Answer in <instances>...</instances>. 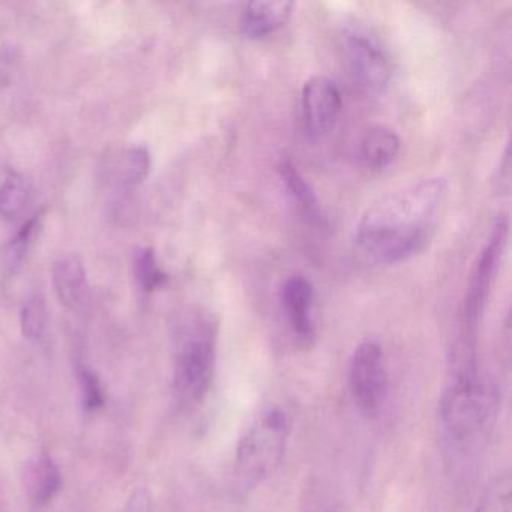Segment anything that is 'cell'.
<instances>
[{"instance_id": "obj_1", "label": "cell", "mask_w": 512, "mask_h": 512, "mask_svg": "<svg viewBox=\"0 0 512 512\" xmlns=\"http://www.w3.org/2000/svg\"><path fill=\"white\" fill-rule=\"evenodd\" d=\"M448 194V179L431 176L383 197L356 227L359 250L368 259L388 265L422 253L436 235Z\"/></svg>"}, {"instance_id": "obj_2", "label": "cell", "mask_w": 512, "mask_h": 512, "mask_svg": "<svg viewBox=\"0 0 512 512\" xmlns=\"http://www.w3.org/2000/svg\"><path fill=\"white\" fill-rule=\"evenodd\" d=\"M494 389L475 374H464L440 401V422L455 445H473L487 433L496 415Z\"/></svg>"}, {"instance_id": "obj_3", "label": "cell", "mask_w": 512, "mask_h": 512, "mask_svg": "<svg viewBox=\"0 0 512 512\" xmlns=\"http://www.w3.org/2000/svg\"><path fill=\"white\" fill-rule=\"evenodd\" d=\"M290 419L281 409H269L251 425L236 449V464L245 481L271 478L283 460L289 442Z\"/></svg>"}, {"instance_id": "obj_4", "label": "cell", "mask_w": 512, "mask_h": 512, "mask_svg": "<svg viewBox=\"0 0 512 512\" xmlns=\"http://www.w3.org/2000/svg\"><path fill=\"white\" fill-rule=\"evenodd\" d=\"M215 346V328L209 320H196L185 332L175 367V392L181 403H200L208 394L214 377Z\"/></svg>"}, {"instance_id": "obj_5", "label": "cell", "mask_w": 512, "mask_h": 512, "mask_svg": "<svg viewBox=\"0 0 512 512\" xmlns=\"http://www.w3.org/2000/svg\"><path fill=\"white\" fill-rule=\"evenodd\" d=\"M508 229V218L506 215H499L491 227L487 244L482 248L481 256L476 262L475 271L470 278L469 290H467L466 304H464V322L469 331L475 329L484 313L488 295L496 281L500 262H502L503 251L508 241Z\"/></svg>"}, {"instance_id": "obj_6", "label": "cell", "mask_w": 512, "mask_h": 512, "mask_svg": "<svg viewBox=\"0 0 512 512\" xmlns=\"http://www.w3.org/2000/svg\"><path fill=\"white\" fill-rule=\"evenodd\" d=\"M349 380L356 404L364 412H377L388 394V370L382 347L376 341H364L356 347Z\"/></svg>"}, {"instance_id": "obj_7", "label": "cell", "mask_w": 512, "mask_h": 512, "mask_svg": "<svg viewBox=\"0 0 512 512\" xmlns=\"http://www.w3.org/2000/svg\"><path fill=\"white\" fill-rule=\"evenodd\" d=\"M343 109L340 89L325 76H314L302 89V119L313 139H322L334 130Z\"/></svg>"}, {"instance_id": "obj_8", "label": "cell", "mask_w": 512, "mask_h": 512, "mask_svg": "<svg viewBox=\"0 0 512 512\" xmlns=\"http://www.w3.org/2000/svg\"><path fill=\"white\" fill-rule=\"evenodd\" d=\"M347 55L358 85L367 94L382 95L391 80V64L382 49L365 35L347 37Z\"/></svg>"}, {"instance_id": "obj_9", "label": "cell", "mask_w": 512, "mask_h": 512, "mask_svg": "<svg viewBox=\"0 0 512 512\" xmlns=\"http://www.w3.org/2000/svg\"><path fill=\"white\" fill-rule=\"evenodd\" d=\"M314 302V287L304 275H293L283 286V305L289 316L293 332L301 340H311L314 323L311 308Z\"/></svg>"}, {"instance_id": "obj_10", "label": "cell", "mask_w": 512, "mask_h": 512, "mask_svg": "<svg viewBox=\"0 0 512 512\" xmlns=\"http://www.w3.org/2000/svg\"><path fill=\"white\" fill-rule=\"evenodd\" d=\"M293 4L287 0L251 2L242 16V29L250 38H265L286 25Z\"/></svg>"}, {"instance_id": "obj_11", "label": "cell", "mask_w": 512, "mask_h": 512, "mask_svg": "<svg viewBox=\"0 0 512 512\" xmlns=\"http://www.w3.org/2000/svg\"><path fill=\"white\" fill-rule=\"evenodd\" d=\"M53 286L62 304L77 308L85 301L88 292L85 266L74 254L61 257L53 265Z\"/></svg>"}, {"instance_id": "obj_12", "label": "cell", "mask_w": 512, "mask_h": 512, "mask_svg": "<svg viewBox=\"0 0 512 512\" xmlns=\"http://www.w3.org/2000/svg\"><path fill=\"white\" fill-rule=\"evenodd\" d=\"M26 493L37 506H46L55 499L62 487L61 470L49 455L29 464L25 473Z\"/></svg>"}, {"instance_id": "obj_13", "label": "cell", "mask_w": 512, "mask_h": 512, "mask_svg": "<svg viewBox=\"0 0 512 512\" xmlns=\"http://www.w3.org/2000/svg\"><path fill=\"white\" fill-rule=\"evenodd\" d=\"M400 137L386 127H373L365 133L361 142V155L364 164L373 170H383L391 166L400 152Z\"/></svg>"}, {"instance_id": "obj_14", "label": "cell", "mask_w": 512, "mask_h": 512, "mask_svg": "<svg viewBox=\"0 0 512 512\" xmlns=\"http://www.w3.org/2000/svg\"><path fill=\"white\" fill-rule=\"evenodd\" d=\"M280 173L290 196L295 199V202H298L302 211L317 217L319 215V202H317L316 193H314L310 182L299 172L298 167L290 160H283L280 164Z\"/></svg>"}, {"instance_id": "obj_15", "label": "cell", "mask_w": 512, "mask_h": 512, "mask_svg": "<svg viewBox=\"0 0 512 512\" xmlns=\"http://www.w3.org/2000/svg\"><path fill=\"white\" fill-rule=\"evenodd\" d=\"M41 215L32 217L25 226L17 233L16 238L7 245V248L2 254V265H4V272L11 277L16 275L19 269L22 268L23 260L31 248L32 241H34L35 233L40 229Z\"/></svg>"}, {"instance_id": "obj_16", "label": "cell", "mask_w": 512, "mask_h": 512, "mask_svg": "<svg viewBox=\"0 0 512 512\" xmlns=\"http://www.w3.org/2000/svg\"><path fill=\"white\" fill-rule=\"evenodd\" d=\"M31 199V185L19 173H10L0 184V215L13 218Z\"/></svg>"}, {"instance_id": "obj_17", "label": "cell", "mask_w": 512, "mask_h": 512, "mask_svg": "<svg viewBox=\"0 0 512 512\" xmlns=\"http://www.w3.org/2000/svg\"><path fill=\"white\" fill-rule=\"evenodd\" d=\"M47 323H49V311H47L46 301L41 296H31L23 305V335L31 341L40 340L46 334Z\"/></svg>"}, {"instance_id": "obj_18", "label": "cell", "mask_w": 512, "mask_h": 512, "mask_svg": "<svg viewBox=\"0 0 512 512\" xmlns=\"http://www.w3.org/2000/svg\"><path fill=\"white\" fill-rule=\"evenodd\" d=\"M511 476H497L482 494L475 512H511Z\"/></svg>"}, {"instance_id": "obj_19", "label": "cell", "mask_w": 512, "mask_h": 512, "mask_svg": "<svg viewBox=\"0 0 512 512\" xmlns=\"http://www.w3.org/2000/svg\"><path fill=\"white\" fill-rule=\"evenodd\" d=\"M134 268H136L137 280L146 292L160 289L169 280L166 272L158 266L157 257L151 248H142L137 251Z\"/></svg>"}, {"instance_id": "obj_20", "label": "cell", "mask_w": 512, "mask_h": 512, "mask_svg": "<svg viewBox=\"0 0 512 512\" xmlns=\"http://www.w3.org/2000/svg\"><path fill=\"white\" fill-rule=\"evenodd\" d=\"M80 394H82V403L85 410L100 409L106 401V394H104L103 383L97 374L92 373L91 370L79 371Z\"/></svg>"}, {"instance_id": "obj_21", "label": "cell", "mask_w": 512, "mask_h": 512, "mask_svg": "<svg viewBox=\"0 0 512 512\" xmlns=\"http://www.w3.org/2000/svg\"><path fill=\"white\" fill-rule=\"evenodd\" d=\"M151 169V155L145 146H133L125 155V179L128 184H140Z\"/></svg>"}, {"instance_id": "obj_22", "label": "cell", "mask_w": 512, "mask_h": 512, "mask_svg": "<svg viewBox=\"0 0 512 512\" xmlns=\"http://www.w3.org/2000/svg\"><path fill=\"white\" fill-rule=\"evenodd\" d=\"M148 511V499H146L145 493L137 491L133 497H131L130 505H128L127 512H145Z\"/></svg>"}]
</instances>
